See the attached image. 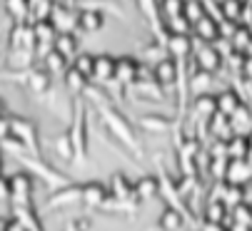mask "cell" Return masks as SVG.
<instances>
[{
  "instance_id": "6da1fadb",
  "label": "cell",
  "mask_w": 252,
  "mask_h": 231,
  "mask_svg": "<svg viewBox=\"0 0 252 231\" xmlns=\"http://www.w3.org/2000/svg\"><path fill=\"white\" fill-rule=\"evenodd\" d=\"M80 97H83L88 104H95V109H97V114H100V122H102V127L107 129V134H110L118 144H123L137 162L145 159V152H142V144H140V137H137V132H135V125H130V120L113 104V100L105 95L102 87L88 85Z\"/></svg>"
},
{
  "instance_id": "7a4b0ae2",
  "label": "cell",
  "mask_w": 252,
  "mask_h": 231,
  "mask_svg": "<svg viewBox=\"0 0 252 231\" xmlns=\"http://www.w3.org/2000/svg\"><path fill=\"white\" fill-rule=\"evenodd\" d=\"M20 167H23V172H28L32 179H40L45 186H50V191H55V189H63V186H67V184H73L75 179H70L65 172H60V169H55L53 164H48L43 157H32V154H18V157H13Z\"/></svg>"
},
{
  "instance_id": "3957f363",
  "label": "cell",
  "mask_w": 252,
  "mask_h": 231,
  "mask_svg": "<svg viewBox=\"0 0 252 231\" xmlns=\"http://www.w3.org/2000/svg\"><path fill=\"white\" fill-rule=\"evenodd\" d=\"M67 137L75 152V162H83L88 157V144H90V127H88V102L83 97H75L73 102V117H70Z\"/></svg>"
},
{
  "instance_id": "277c9868",
  "label": "cell",
  "mask_w": 252,
  "mask_h": 231,
  "mask_svg": "<svg viewBox=\"0 0 252 231\" xmlns=\"http://www.w3.org/2000/svg\"><path fill=\"white\" fill-rule=\"evenodd\" d=\"M10 137H15L28 154H32V157H43L40 129H38V122L35 120L23 117V114H13L10 117Z\"/></svg>"
},
{
  "instance_id": "5b68a950",
  "label": "cell",
  "mask_w": 252,
  "mask_h": 231,
  "mask_svg": "<svg viewBox=\"0 0 252 231\" xmlns=\"http://www.w3.org/2000/svg\"><path fill=\"white\" fill-rule=\"evenodd\" d=\"M107 197H110L113 202H118V204H125V206H130V209H135L137 211V202H135V191H132V179L125 174V172H115V174H110V179H107Z\"/></svg>"
},
{
  "instance_id": "8992f818",
  "label": "cell",
  "mask_w": 252,
  "mask_h": 231,
  "mask_svg": "<svg viewBox=\"0 0 252 231\" xmlns=\"http://www.w3.org/2000/svg\"><path fill=\"white\" fill-rule=\"evenodd\" d=\"M8 181H10V206H32L35 179L20 169V172L10 174Z\"/></svg>"
},
{
  "instance_id": "52a82bcc",
  "label": "cell",
  "mask_w": 252,
  "mask_h": 231,
  "mask_svg": "<svg viewBox=\"0 0 252 231\" xmlns=\"http://www.w3.org/2000/svg\"><path fill=\"white\" fill-rule=\"evenodd\" d=\"M150 70H153V82H155L162 92L175 90L177 77H180V62H177V60H172V57H162V60L155 62Z\"/></svg>"
},
{
  "instance_id": "ba28073f",
  "label": "cell",
  "mask_w": 252,
  "mask_h": 231,
  "mask_svg": "<svg viewBox=\"0 0 252 231\" xmlns=\"http://www.w3.org/2000/svg\"><path fill=\"white\" fill-rule=\"evenodd\" d=\"M80 204V181H73L63 189H55L45 199V211H58V209H70Z\"/></svg>"
},
{
  "instance_id": "9c48e42d",
  "label": "cell",
  "mask_w": 252,
  "mask_h": 231,
  "mask_svg": "<svg viewBox=\"0 0 252 231\" xmlns=\"http://www.w3.org/2000/svg\"><path fill=\"white\" fill-rule=\"evenodd\" d=\"M107 199V186L105 181L90 179V181H80V204L88 209H102Z\"/></svg>"
},
{
  "instance_id": "30bf717a",
  "label": "cell",
  "mask_w": 252,
  "mask_h": 231,
  "mask_svg": "<svg viewBox=\"0 0 252 231\" xmlns=\"http://www.w3.org/2000/svg\"><path fill=\"white\" fill-rule=\"evenodd\" d=\"M162 45H165L167 57H172L177 62H185L192 55V50H195L192 35H167L165 40H162Z\"/></svg>"
},
{
  "instance_id": "8fae6325",
  "label": "cell",
  "mask_w": 252,
  "mask_h": 231,
  "mask_svg": "<svg viewBox=\"0 0 252 231\" xmlns=\"http://www.w3.org/2000/svg\"><path fill=\"white\" fill-rule=\"evenodd\" d=\"M192 52H195V70H202L207 75L220 72V67H222V52L215 48V45H200Z\"/></svg>"
},
{
  "instance_id": "7c38bea8",
  "label": "cell",
  "mask_w": 252,
  "mask_h": 231,
  "mask_svg": "<svg viewBox=\"0 0 252 231\" xmlns=\"http://www.w3.org/2000/svg\"><path fill=\"white\" fill-rule=\"evenodd\" d=\"M8 45H10V50H28V52H35L32 23H15V25L10 27V35H8Z\"/></svg>"
},
{
  "instance_id": "4fadbf2b",
  "label": "cell",
  "mask_w": 252,
  "mask_h": 231,
  "mask_svg": "<svg viewBox=\"0 0 252 231\" xmlns=\"http://www.w3.org/2000/svg\"><path fill=\"white\" fill-rule=\"evenodd\" d=\"M137 67H140V60L132 57V55L115 57V77H113V82H118L120 87H130L137 80Z\"/></svg>"
},
{
  "instance_id": "5bb4252c",
  "label": "cell",
  "mask_w": 252,
  "mask_h": 231,
  "mask_svg": "<svg viewBox=\"0 0 252 231\" xmlns=\"http://www.w3.org/2000/svg\"><path fill=\"white\" fill-rule=\"evenodd\" d=\"M140 129L142 132H150V134H167L177 127V120L172 117H165V114H158V112H148L142 114V117L137 120Z\"/></svg>"
},
{
  "instance_id": "9a60e30c",
  "label": "cell",
  "mask_w": 252,
  "mask_h": 231,
  "mask_svg": "<svg viewBox=\"0 0 252 231\" xmlns=\"http://www.w3.org/2000/svg\"><path fill=\"white\" fill-rule=\"evenodd\" d=\"M190 32L197 37L202 45H215V43L220 40V20L212 18V15H205V18H200V20L192 25Z\"/></svg>"
},
{
  "instance_id": "2e32d148",
  "label": "cell",
  "mask_w": 252,
  "mask_h": 231,
  "mask_svg": "<svg viewBox=\"0 0 252 231\" xmlns=\"http://www.w3.org/2000/svg\"><path fill=\"white\" fill-rule=\"evenodd\" d=\"M115 77V57L107 55V52H100L95 55V62H93V77L90 80L97 82V87H105L110 85Z\"/></svg>"
},
{
  "instance_id": "e0dca14e",
  "label": "cell",
  "mask_w": 252,
  "mask_h": 231,
  "mask_svg": "<svg viewBox=\"0 0 252 231\" xmlns=\"http://www.w3.org/2000/svg\"><path fill=\"white\" fill-rule=\"evenodd\" d=\"M222 181L232 184V186H247L252 181V164H247L245 159H227Z\"/></svg>"
},
{
  "instance_id": "ac0fdd59",
  "label": "cell",
  "mask_w": 252,
  "mask_h": 231,
  "mask_svg": "<svg viewBox=\"0 0 252 231\" xmlns=\"http://www.w3.org/2000/svg\"><path fill=\"white\" fill-rule=\"evenodd\" d=\"M132 191H135V202L137 204H148L153 199L160 197V181L155 174H145L137 181H132Z\"/></svg>"
},
{
  "instance_id": "d6986e66",
  "label": "cell",
  "mask_w": 252,
  "mask_h": 231,
  "mask_svg": "<svg viewBox=\"0 0 252 231\" xmlns=\"http://www.w3.org/2000/svg\"><path fill=\"white\" fill-rule=\"evenodd\" d=\"M50 23L55 25L58 32H75L78 30V10L55 3L53 13H50Z\"/></svg>"
},
{
  "instance_id": "ffe728a7",
  "label": "cell",
  "mask_w": 252,
  "mask_h": 231,
  "mask_svg": "<svg viewBox=\"0 0 252 231\" xmlns=\"http://www.w3.org/2000/svg\"><path fill=\"white\" fill-rule=\"evenodd\" d=\"M25 87L32 92V95H48L53 90V77L43 70V67H30L28 70V77H25Z\"/></svg>"
},
{
  "instance_id": "44dd1931",
  "label": "cell",
  "mask_w": 252,
  "mask_h": 231,
  "mask_svg": "<svg viewBox=\"0 0 252 231\" xmlns=\"http://www.w3.org/2000/svg\"><path fill=\"white\" fill-rule=\"evenodd\" d=\"M10 216L25 226V231H45L43 219L35 206H10Z\"/></svg>"
},
{
  "instance_id": "7402d4cb",
  "label": "cell",
  "mask_w": 252,
  "mask_h": 231,
  "mask_svg": "<svg viewBox=\"0 0 252 231\" xmlns=\"http://www.w3.org/2000/svg\"><path fill=\"white\" fill-rule=\"evenodd\" d=\"M190 112H192V117H195L197 122H205V125H207V120L218 114V104H215V95H210V92H205V95H197V97L192 100V104H190Z\"/></svg>"
},
{
  "instance_id": "603a6c76",
  "label": "cell",
  "mask_w": 252,
  "mask_h": 231,
  "mask_svg": "<svg viewBox=\"0 0 252 231\" xmlns=\"http://www.w3.org/2000/svg\"><path fill=\"white\" fill-rule=\"evenodd\" d=\"M53 50L58 55H63L67 62L73 60L80 50V40H78V35L75 32H58V37L53 40Z\"/></svg>"
},
{
  "instance_id": "cb8c5ba5",
  "label": "cell",
  "mask_w": 252,
  "mask_h": 231,
  "mask_svg": "<svg viewBox=\"0 0 252 231\" xmlns=\"http://www.w3.org/2000/svg\"><path fill=\"white\" fill-rule=\"evenodd\" d=\"M105 27V15L97 13V10H88V8H80L78 10V30L85 32V35H95Z\"/></svg>"
},
{
  "instance_id": "d4e9b609",
  "label": "cell",
  "mask_w": 252,
  "mask_h": 231,
  "mask_svg": "<svg viewBox=\"0 0 252 231\" xmlns=\"http://www.w3.org/2000/svg\"><path fill=\"white\" fill-rule=\"evenodd\" d=\"M215 104H218V114H222V117H232V114L237 112V107L242 104L240 100V92L235 90H222L220 95H215Z\"/></svg>"
},
{
  "instance_id": "484cf974",
  "label": "cell",
  "mask_w": 252,
  "mask_h": 231,
  "mask_svg": "<svg viewBox=\"0 0 252 231\" xmlns=\"http://www.w3.org/2000/svg\"><path fill=\"white\" fill-rule=\"evenodd\" d=\"M207 132L212 134V139H215V142H227V139L235 134V129H232L230 120H227V117H222V114H215V117H210V120H207Z\"/></svg>"
},
{
  "instance_id": "4316f807",
  "label": "cell",
  "mask_w": 252,
  "mask_h": 231,
  "mask_svg": "<svg viewBox=\"0 0 252 231\" xmlns=\"http://www.w3.org/2000/svg\"><path fill=\"white\" fill-rule=\"evenodd\" d=\"M227 211H230V209H227L222 202H218V199H207V202H205L202 219H205V224L225 226V221H227Z\"/></svg>"
},
{
  "instance_id": "83f0119b",
  "label": "cell",
  "mask_w": 252,
  "mask_h": 231,
  "mask_svg": "<svg viewBox=\"0 0 252 231\" xmlns=\"http://www.w3.org/2000/svg\"><path fill=\"white\" fill-rule=\"evenodd\" d=\"M158 226H160V231H180L185 226V216L172 206H162V211L158 216Z\"/></svg>"
},
{
  "instance_id": "f1b7e54d",
  "label": "cell",
  "mask_w": 252,
  "mask_h": 231,
  "mask_svg": "<svg viewBox=\"0 0 252 231\" xmlns=\"http://www.w3.org/2000/svg\"><path fill=\"white\" fill-rule=\"evenodd\" d=\"M40 60H43V70H45L50 77H55V75H60V77H63V75H65V70L70 67V62H67L63 55H58L55 50L45 52Z\"/></svg>"
},
{
  "instance_id": "f546056e",
  "label": "cell",
  "mask_w": 252,
  "mask_h": 231,
  "mask_svg": "<svg viewBox=\"0 0 252 231\" xmlns=\"http://www.w3.org/2000/svg\"><path fill=\"white\" fill-rule=\"evenodd\" d=\"M63 82H65V87L70 90V92H73L75 97H80L83 92H85V87L90 85V80H88V77H83L78 70H73V67H67L65 70V75H63Z\"/></svg>"
},
{
  "instance_id": "4dcf8cb0",
  "label": "cell",
  "mask_w": 252,
  "mask_h": 231,
  "mask_svg": "<svg viewBox=\"0 0 252 231\" xmlns=\"http://www.w3.org/2000/svg\"><path fill=\"white\" fill-rule=\"evenodd\" d=\"M53 152L58 154V159H63V162H75V152H73V144H70V137H67V132H60L55 139H53Z\"/></svg>"
},
{
  "instance_id": "1f68e13d",
  "label": "cell",
  "mask_w": 252,
  "mask_h": 231,
  "mask_svg": "<svg viewBox=\"0 0 252 231\" xmlns=\"http://www.w3.org/2000/svg\"><path fill=\"white\" fill-rule=\"evenodd\" d=\"M35 62H38L35 52H28V50H10V60H8L10 70H18V72H23V70H30V67H35Z\"/></svg>"
},
{
  "instance_id": "d6a6232c",
  "label": "cell",
  "mask_w": 252,
  "mask_h": 231,
  "mask_svg": "<svg viewBox=\"0 0 252 231\" xmlns=\"http://www.w3.org/2000/svg\"><path fill=\"white\" fill-rule=\"evenodd\" d=\"M127 90H132V92H137L140 97H145V100H155V102H160L162 97H165V92L153 82V80H142V82H132Z\"/></svg>"
},
{
  "instance_id": "836d02e7",
  "label": "cell",
  "mask_w": 252,
  "mask_h": 231,
  "mask_svg": "<svg viewBox=\"0 0 252 231\" xmlns=\"http://www.w3.org/2000/svg\"><path fill=\"white\" fill-rule=\"evenodd\" d=\"M210 85H212V75H207V72H202V70H195L192 75H190V80H188V90L197 97V95H205L207 90H210Z\"/></svg>"
},
{
  "instance_id": "e575fe53",
  "label": "cell",
  "mask_w": 252,
  "mask_h": 231,
  "mask_svg": "<svg viewBox=\"0 0 252 231\" xmlns=\"http://www.w3.org/2000/svg\"><path fill=\"white\" fill-rule=\"evenodd\" d=\"M225 154H227V159H245L247 157V139L242 134H232L225 142Z\"/></svg>"
},
{
  "instance_id": "d590c367",
  "label": "cell",
  "mask_w": 252,
  "mask_h": 231,
  "mask_svg": "<svg viewBox=\"0 0 252 231\" xmlns=\"http://www.w3.org/2000/svg\"><path fill=\"white\" fill-rule=\"evenodd\" d=\"M183 8H185V0H158V13H160V20H172V18H180L183 15Z\"/></svg>"
},
{
  "instance_id": "8d00e7d4",
  "label": "cell",
  "mask_w": 252,
  "mask_h": 231,
  "mask_svg": "<svg viewBox=\"0 0 252 231\" xmlns=\"http://www.w3.org/2000/svg\"><path fill=\"white\" fill-rule=\"evenodd\" d=\"M242 8H245L242 0H220V20H230V23L240 25Z\"/></svg>"
},
{
  "instance_id": "74e56055",
  "label": "cell",
  "mask_w": 252,
  "mask_h": 231,
  "mask_svg": "<svg viewBox=\"0 0 252 231\" xmlns=\"http://www.w3.org/2000/svg\"><path fill=\"white\" fill-rule=\"evenodd\" d=\"M3 5L15 18V23H28V18H30V0H3Z\"/></svg>"
},
{
  "instance_id": "f35d334b",
  "label": "cell",
  "mask_w": 252,
  "mask_h": 231,
  "mask_svg": "<svg viewBox=\"0 0 252 231\" xmlns=\"http://www.w3.org/2000/svg\"><path fill=\"white\" fill-rule=\"evenodd\" d=\"M80 8H88V10H97V13H113L118 18H123V8L118 0H90V3H80Z\"/></svg>"
},
{
  "instance_id": "ab89813d",
  "label": "cell",
  "mask_w": 252,
  "mask_h": 231,
  "mask_svg": "<svg viewBox=\"0 0 252 231\" xmlns=\"http://www.w3.org/2000/svg\"><path fill=\"white\" fill-rule=\"evenodd\" d=\"M227 43H230V48H232L235 52H245V50L250 48V43H252V35H250V30H247L245 25H237Z\"/></svg>"
},
{
  "instance_id": "60d3db41",
  "label": "cell",
  "mask_w": 252,
  "mask_h": 231,
  "mask_svg": "<svg viewBox=\"0 0 252 231\" xmlns=\"http://www.w3.org/2000/svg\"><path fill=\"white\" fill-rule=\"evenodd\" d=\"M93 62H95V55H90V52H78L75 57H73V62H70V67L73 70H78L83 77H93Z\"/></svg>"
},
{
  "instance_id": "b9f144b4",
  "label": "cell",
  "mask_w": 252,
  "mask_h": 231,
  "mask_svg": "<svg viewBox=\"0 0 252 231\" xmlns=\"http://www.w3.org/2000/svg\"><path fill=\"white\" fill-rule=\"evenodd\" d=\"M205 15H207V10H205V5H202V0H188L185 8H183V18L190 23V27H192L200 18H205Z\"/></svg>"
},
{
  "instance_id": "7bdbcfd3",
  "label": "cell",
  "mask_w": 252,
  "mask_h": 231,
  "mask_svg": "<svg viewBox=\"0 0 252 231\" xmlns=\"http://www.w3.org/2000/svg\"><path fill=\"white\" fill-rule=\"evenodd\" d=\"M142 57H145V60H150L153 65H155V62H160L162 57H167V55H165V45H162L160 40H153V43H148L145 48H142Z\"/></svg>"
},
{
  "instance_id": "ee69618b",
  "label": "cell",
  "mask_w": 252,
  "mask_h": 231,
  "mask_svg": "<svg viewBox=\"0 0 252 231\" xmlns=\"http://www.w3.org/2000/svg\"><path fill=\"white\" fill-rule=\"evenodd\" d=\"M230 125H232V129H237V127H250V125H252V112H250V107H247L245 102L237 107V112L230 117Z\"/></svg>"
},
{
  "instance_id": "f6af8a7d",
  "label": "cell",
  "mask_w": 252,
  "mask_h": 231,
  "mask_svg": "<svg viewBox=\"0 0 252 231\" xmlns=\"http://www.w3.org/2000/svg\"><path fill=\"white\" fill-rule=\"evenodd\" d=\"M232 216H235L232 224L252 226V206H247V204H237V206H232Z\"/></svg>"
},
{
  "instance_id": "bcb514c9",
  "label": "cell",
  "mask_w": 252,
  "mask_h": 231,
  "mask_svg": "<svg viewBox=\"0 0 252 231\" xmlns=\"http://www.w3.org/2000/svg\"><path fill=\"white\" fill-rule=\"evenodd\" d=\"M63 231H90V219H73L65 224Z\"/></svg>"
},
{
  "instance_id": "7dc6e473",
  "label": "cell",
  "mask_w": 252,
  "mask_h": 231,
  "mask_svg": "<svg viewBox=\"0 0 252 231\" xmlns=\"http://www.w3.org/2000/svg\"><path fill=\"white\" fill-rule=\"evenodd\" d=\"M0 204H10V181L5 174H0Z\"/></svg>"
},
{
  "instance_id": "c3c4849f",
  "label": "cell",
  "mask_w": 252,
  "mask_h": 231,
  "mask_svg": "<svg viewBox=\"0 0 252 231\" xmlns=\"http://www.w3.org/2000/svg\"><path fill=\"white\" fill-rule=\"evenodd\" d=\"M3 231H25V226H23L20 221H15L13 216H8V219H5V226H3Z\"/></svg>"
},
{
  "instance_id": "681fc988",
  "label": "cell",
  "mask_w": 252,
  "mask_h": 231,
  "mask_svg": "<svg viewBox=\"0 0 252 231\" xmlns=\"http://www.w3.org/2000/svg\"><path fill=\"white\" fill-rule=\"evenodd\" d=\"M242 204L252 206V181H250L247 186H242Z\"/></svg>"
},
{
  "instance_id": "f907efd6",
  "label": "cell",
  "mask_w": 252,
  "mask_h": 231,
  "mask_svg": "<svg viewBox=\"0 0 252 231\" xmlns=\"http://www.w3.org/2000/svg\"><path fill=\"white\" fill-rule=\"evenodd\" d=\"M10 134V117H0V139Z\"/></svg>"
},
{
  "instance_id": "816d5d0a",
  "label": "cell",
  "mask_w": 252,
  "mask_h": 231,
  "mask_svg": "<svg viewBox=\"0 0 252 231\" xmlns=\"http://www.w3.org/2000/svg\"><path fill=\"white\" fill-rule=\"evenodd\" d=\"M225 231H252V226H245V224H227Z\"/></svg>"
},
{
  "instance_id": "f5cc1de1",
  "label": "cell",
  "mask_w": 252,
  "mask_h": 231,
  "mask_svg": "<svg viewBox=\"0 0 252 231\" xmlns=\"http://www.w3.org/2000/svg\"><path fill=\"white\" fill-rule=\"evenodd\" d=\"M0 117H5V100L0 97Z\"/></svg>"
},
{
  "instance_id": "db71d44e",
  "label": "cell",
  "mask_w": 252,
  "mask_h": 231,
  "mask_svg": "<svg viewBox=\"0 0 252 231\" xmlns=\"http://www.w3.org/2000/svg\"><path fill=\"white\" fill-rule=\"evenodd\" d=\"M3 226H5V219H3V216H0V231H3Z\"/></svg>"
},
{
  "instance_id": "11a10c76",
  "label": "cell",
  "mask_w": 252,
  "mask_h": 231,
  "mask_svg": "<svg viewBox=\"0 0 252 231\" xmlns=\"http://www.w3.org/2000/svg\"><path fill=\"white\" fill-rule=\"evenodd\" d=\"M0 174H3V154H0Z\"/></svg>"
},
{
  "instance_id": "9f6ffc18",
  "label": "cell",
  "mask_w": 252,
  "mask_h": 231,
  "mask_svg": "<svg viewBox=\"0 0 252 231\" xmlns=\"http://www.w3.org/2000/svg\"><path fill=\"white\" fill-rule=\"evenodd\" d=\"M247 30H250V35H252V25H247Z\"/></svg>"
},
{
  "instance_id": "6f0895ef",
  "label": "cell",
  "mask_w": 252,
  "mask_h": 231,
  "mask_svg": "<svg viewBox=\"0 0 252 231\" xmlns=\"http://www.w3.org/2000/svg\"><path fill=\"white\" fill-rule=\"evenodd\" d=\"M78 3H90V0H78Z\"/></svg>"
},
{
  "instance_id": "680465c9",
  "label": "cell",
  "mask_w": 252,
  "mask_h": 231,
  "mask_svg": "<svg viewBox=\"0 0 252 231\" xmlns=\"http://www.w3.org/2000/svg\"><path fill=\"white\" fill-rule=\"evenodd\" d=\"M242 3H247V0H242Z\"/></svg>"
},
{
  "instance_id": "91938a15",
  "label": "cell",
  "mask_w": 252,
  "mask_h": 231,
  "mask_svg": "<svg viewBox=\"0 0 252 231\" xmlns=\"http://www.w3.org/2000/svg\"><path fill=\"white\" fill-rule=\"evenodd\" d=\"M185 3H188V0H185Z\"/></svg>"
}]
</instances>
